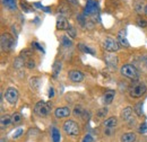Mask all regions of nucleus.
I'll return each instance as SVG.
<instances>
[{"instance_id": "1", "label": "nucleus", "mask_w": 147, "mask_h": 142, "mask_svg": "<svg viewBox=\"0 0 147 142\" xmlns=\"http://www.w3.org/2000/svg\"><path fill=\"white\" fill-rule=\"evenodd\" d=\"M120 72H121L122 76L127 77V78L131 79V80H137L139 78L138 70L134 66H131V64H125V66H122L121 69H120Z\"/></svg>"}, {"instance_id": "2", "label": "nucleus", "mask_w": 147, "mask_h": 142, "mask_svg": "<svg viewBox=\"0 0 147 142\" xmlns=\"http://www.w3.org/2000/svg\"><path fill=\"white\" fill-rule=\"evenodd\" d=\"M34 112H35V114L38 115V116L45 117V116H48V115L50 114V112H51V105H50L49 103H45V102L41 100V102H38V103L35 104V106H34Z\"/></svg>"}, {"instance_id": "3", "label": "nucleus", "mask_w": 147, "mask_h": 142, "mask_svg": "<svg viewBox=\"0 0 147 142\" xmlns=\"http://www.w3.org/2000/svg\"><path fill=\"white\" fill-rule=\"evenodd\" d=\"M5 97H6V100L11 104V105H15L18 100L19 97V92L18 90L15 88V87H9V88L6 90L5 92Z\"/></svg>"}, {"instance_id": "4", "label": "nucleus", "mask_w": 147, "mask_h": 142, "mask_svg": "<svg viewBox=\"0 0 147 142\" xmlns=\"http://www.w3.org/2000/svg\"><path fill=\"white\" fill-rule=\"evenodd\" d=\"M63 130L68 135H78L79 134V126L75 121H66L63 124Z\"/></svg>"}, {"instance_id": "5", "label": "nucleus", "mask_w": 147, "mask_h": 142, "mask_svg": "<svg viewBox=\"0 0 147 142\" xmlns=\"http://www.w3.org/2000/svg\"><path fill=\"white\" fill-rule=\"evenodd\" d=\"M103 46L104 49L110 52V53H113V52H117L119 50V43L112 38V37H107L104 41H103Z\"/></svg>"}, {"instance_id": "6", "label": "nucleus", "mask_w": 147, "mask_h": 142, "mask_svg": "<svg viewBox=\"0 0 147 142\" xmlns=\"http://www.w3.org/2000/svg\"><path fill=\"white\" fill-rule=\"evenodd\" d=\"M14 45V40L10 34L3 33L1 34V49L2 51H9Z\"/></svg>"}, {"instance_id": "7", "label": "nucleus", "mask_w": 147, "mask_h": 142, "mask_svg": "<svg viewBox=\"0 0 147 142\" xmlns=\"http://www.w3.org/2000/svg\"><path fill=\"white\" fill-rule=\"evenodd\" d=\"M147 90L146 85L144 84H138V85H135L132 88L130 89V96L132 98H139L142 97Z\"/></svg>"}, {"instance_id": "8", "label": "nucleus", "mask_w": 147, "mask_h": 142, "mask_svg": "<svg viewBox=\"0 0 147 142\" xmlns=\"http://www.w3.org/2000/svg\"><path fill=\"white\" fill-rule=\"evenodd\" d=\"M104 61H105V63L110 67V68H115L117 66H118V62H119V59H118V56L115 55L114 53H107L104 55Z\"/></svg>"}, {"instance_id": "9", "label": "nucleus", "mask_w": 147, "mask_h": 142, "mask_svg": "<svg viewBox=\"0 0 147 142\" xmlns=\"http://www.w3.org/2000/svg\"><path fill=\"white\" fill-rule=\"evenodd\" d=\"M68 77H69V79H70L73 82H82V81L84 80V74L78 70L69 71Z\"/></svg>"}, {"instance_id": "10", "label": "nucleus", "mask_w": 147, "mask_h": 142, "mask_svg": "<svg viewBox=\"0 0 147 142\" xmlns=\"http://www.w3.org/2000/svg\"><path fill=\"white\" fill-rule=\"evenodd\" d=\"M55 115L58 119L68 117L70 115V109H69V107H59L55 111Z\"/></svg>"}, {"instance_id": "11", "label": "nucleus", "mask_w": 147, "mask_h": 142, "mask_svg": "<svg viewBox=\"0 0 147 142\" xmlns=\"http://www.w3.org/2000/svg\"><path fill=\"white\" fill-rule=\"evenodd\" d=\"M70 26V24L68 23L67 18L65 16H60L57 19V28L60 29V31H65V29H68Z\"/></svg>"}, {"instance_id": "12", "label": "nucleus", "mask_w": 147, "mask_h": 142, "mask_svg": "<svg viewBox=\"0 0 147 142\" xmlns=\"http://www.w3.org/2000/svg\"><path fill=\"white\" fill-rule=\"evenodd\" d=\"M96 10H97V2L94 0H87L85 14H94Z\"/></svg>"}, {"instance_id": "13", "label": "nucleus", "mask_w": 147, "mask_h": 142, "mask_svg": "<svg viewBox=\"0 0 147 142\" xmlns=\"http://www.w3.org/2000/svg\"><path fill=\"white\" fill-rule=\"evenodd\" d=\"M114 96H115V91H113V90H108V91H105V94L103 95V103H104L105 105L111 104V103L113 102V99H114Z\"/></svg>"}, {"instance_id": "14", "label": "nucleus", "mask_w": 147, "mask_h": 142, "mask_svg": "<svg viewBox=\"0 0 147 142\" xmlns=\"http://www.w3.org/2000/svg\"><path fill=\"white\" fill-rule=\"evenodd\" d=\"M118 42L125 46V48H129V42L127 40V36H126V31H120L118 33Z\"/></svg>"}, {"instance_id": "15", "label": "nucleus", "mask_w": 147, "mask_h": 142, "mask_svg": "<svg viewBox=\"0 0 147 142\" xmlns=\"http://www.w3.org/2000/svg\"><path fill=\"white\" fill-rule=\"evenodd\" d=\"M121 117L123 121H129L132 119V109L131 107H126L123 108V111L121 112Z\"/></svg>"}, {"instance_id": "16", "label": "nucleus", "mask_w": 147, "mask_h": 142, "mask_svg": "<svg viewBox=\"0 0 147 142\" xmlns=\"http://www.w3.org/2000/svg\"><path fill=\"white\" fill-rule=\"evenodd\" d=\"M136 134L134 132H127L121 137V142H135Z\"/></svg>"}, {"instance_id": "17", "label": "nucleus", "mask_w": 147, "mask_h": 142, "mask_svg": "<svg viewBox=\"0 0 147 142\" xmlns=\"http://www.w3.org/2000/svg\"><path fill=\"white\" fill-rule=\"evenodd\" d=\"M5 7L9 10H15L17 8V5H16V0H2Z\"/></svg>"}, {"instance_id": "18", "label": "nucleus", "mask_w": 147, "mask_h": 142, "mask_svg": "<svg viewBox=\"0 0 147 142\" xmlns=\"http://www.w3.org/2000/svg\"><path fill=\"white\" fill-rule=\"evenodd\" d=\"M117 123H118L117 117H110V119H108V120L104 121L103 125H104L107 129H112V127H114V126L117 125Z\"/></svg>"}, {"instance_id": "19", "label": "nucleus", "mask_w": 147, "mask_h": 142, "mask_svg": "<svg viewBox=\"0 0 147 142\" xmlns=\"http://www.w3.org/2000/svg\"><path fill=\"white\" fill-rule=\"evenodd\" d=\"M51 137H52L53 142H60L61 135H60V131L57 127H52V130H51Z\"/></svg>"}, {"instance_id": "20", "label": "nucleus", "mask_w": 147, "mask_h": 142, "mask_svg": "<svg viewBox=\"0 0 147 142\" xmlns=\"http://www.w3.org/2000/svg\"><path fill=\"white\" fill-rule=\"evenodd\" d=\"M13 123V120H11V117L10 116H1V127L2 129H5V127H7L9 124H11Z\"/></svg>"}, {"instance_id": "21", "label": "nucleus", "mask_w": 147, "mask_h": 142, "mask_svg": "<svg viewBox=\"0 0 147 142\" xmlns=\"http://www.w3.org/2000/svg\"><path fill=\"white\" fill-rule=\"evenodd\" d=\"M11 120H13V123L14 124H17V123H20L22 120H23V116L20 113H14L11 115Z\"/></svg>"}, {"instance_id": "22", "label": "nucleus", "mask_w": 147, "mask_h": 142, "mask_svg": "<svg viewBox=\"0 0 147 142\" xmlns=\"http://www.w3.org/2000/svg\"><path fill=\"white\" fill-rule=\"evenodd\" d=\"M78 48H79L84 53H90V54H92V55L95 54L92 49H90L88 46H86V45H85V44H83V43H82V44H79V45H78Z\"/></svg>"}, {"instance_id": "23", "label": "nucleus", "mask_w": 147, "mask_h": 142, "mask_svg": "<svg viewBox=\"0 0 147 142\" xmlns=\"http://www.w3.org/2000/svg\"><path fill=\"white\" fill-rule=\"evenodd\" d=\"M30 84H31V87L34 89L38 88V85H40V80L37 77H32L31 80H30Z\"/></svg>"}, {"instance_id": "24", "label": "nucleus", "mask_w": 147, "mask_h": 142, "mask_svg": "<svg viewBox=\"0 0 147 142\" xmlns=\"http://www.w3.org/2000/svg\"><path fill=\"white\" fill-rule=\"evenodd\" d=\"M60 71H61V63L59 61H57L55 64H53V76L57 77Z\"/></svg>"}, {"instance_id": "25", "label": "nucleus", "mask_w": 147, "mask_h": 142, "mask_svg": "<svg viewBox=\"0 0 147 142\" xmlns=\"http://www.w3.org/2000/svg\"><path fill=\"white\" fill-rule=\"evenodd\" d=\"M62 45L63 46H66V48H69V46H71L73 45V42H71V40H69V37H67V36H65V37H62Z\"/></svg>"}, {"instance_id": "26", "label": "nucleus", "mask_w": 147, "mask_h": 142, "mask_svg": "<svg viewBox=\"0 0 147 142\" xmlns=\"http://www.w3.org/2000/svg\"><path fill=\"white\" fill-rule=\"evenodd\" d=\"M14 66H15V68H16V69H22V68L24 67V60H23L22 58L16 59V61H15Z\"/></svg>"}, {"instance_id": "27", "label": "nucleus", "mask_w": 147, "mask_h": 142, "mask_svg": "<svg viewBox=\"0 0 147 142\" xmlns=\"http://www.w3.org/2000/svg\"><path fill=\"white\" fill-rule=\"evenodd\" d=\"M25 66H26L28 69H33V68L35 67V62H34V60L31 58V59H27V60L25 61Z\"/></svg>"}, {"instance_id": "28", "label": "nucleus", "mask_w": 147, "mask_h": 142, "mask_svg": "<svg viewBox=\"0 0 147 142\" xmlns=\"http://www.w3.org/2000/svg\"><path fill=\"white\" fill-rule=\"evenodd\" d=\"M74 114L76 115V116H80V115H83V109H82V106L80 105H77V106L75 107V111H74Z\"/></svg>"}, {"instance_id": "29", "label": "nucleus", "mask_w": 147, "mask_h": 142, "mask_svg": "<svg viewBox=\"0 0 147 142\" xmlns=\"http://www.w3.org/2000/svg\"><path fill=\"white\" fill-rule=\"evenodd\" d=\"M67 33H68V36H70V37H75V36H76V29H75L73 26L70 25V26H69V28L67 29Z\"/></svg>"}, {"instance_id": "30", "label": "nucleus", "mask_w": 147, "mask_h": 142, "mask_svg": "<svg viewBox=\"0 0 147 142\" xmlns=\"http://www.w3.org/2000/svg\"><path fill=\"white\" fill-rule=\"evenodd\" d=\"M107 113H108V108H107V107H103V108H101L100 111H97V116H98V117H103Z\"/></svg>"}, {"instance_id": "31", "label": "nucleus", "mask_w": 147, "mask_h": 142, "mask_svg": "<svg viewBox=\"0 0 147 142\" xmlns=\"http://www.w3.org/2000/svg\"><path fill=\"white\" fill-rule=\"evenodd\" d=\"M20 7H22V9H23V11H25V13H30L31 11V9L28 8V5L27 3H25V2H20Z\"/></svg>"}, {"instance_id": "32", "label": "nucleus", "mask_w": 147, "mask_h": 142, "mask_svg": "<svg viewBox=\"0 0 147 142\" xmlns=\"http://www.w3.org/2000/svg\"><path fill=\"white\" fill-rule=\"evenodd\" d=\"M139 132H140L142 134H145V133H147V125H146V123H143V124L139 126Z\"/></svg>"}, {"instance_id": "33", "label": "nucleus", "mask_w": 147, "mask_h": 142, "mask_svg": "<svg viewBox=\"0 0 147 142\" xmlns=\"http://www.w3.org/2000/svg\"><path fill=\"white\" fill-rule=\"evenodd\" d=\"M23 132H24V130H23V129H18V130H16V131L14 132V135H13V137H14V138H18V137L22 135V133H23Z\"/></svg>"}, {"instance_id": "34", "label": "nucleus", "mask_w": 147, "mask_h": 142, "mask_svg": "<svg viewBox=\"0 0 147 142\" xmlns=\"http://www.w3.org/2000/svg\"><path fill=\"white\" fill-rule=\"evenodd\" d=\"M83 142H94V139H93L90 134H87V135H85V137H84Z\"/></svg>"}, {"instance_id": "35", "label": "nucleus", "mask_w": 147, "mask_h": 142, "mask_svg": "<svg viewBox=\"0 0 147 142\" xmlns=\"http://www.w3.org/2000/svg\"><path fill=\"white\" fill-rule=\"evenodd\" d=\"M138 25H139L140 27H146V26H147V21H145L144 19H142V20L139 19V20H138Z\"/></svg>"}, {"instance_id": "36", "label": "nucleus", "mask_w": 147, "mask_h": 142, "mask_svg": "<svg viewBox=\"0 0 147 142\" xmlns=\"http://www.w3.org/2000/svg\"><path fill=\"white\" fill-rule=\"evenodd\" d=\"M33 46H35L36 49H38L40 51H42V52H43V48H42V46H41V45H40L37 42H33Z\"/></svg>"}, {"instance_id": "37", "label": "nucleus", "mask_w": 147, "mask_h": 142, "mask_svg": "<svg viewBox=\"0 0 147 142\" xmlns=\"http://www.w3.org/2000/svg\"><path fill=\"white\" fill-rule=\"evenodd\" d=\"M53 96H55V90H53L52 87H50V89H49V97L51 98V97H53Z\"/></svg>"}, {"instance_id": "38", "label": "nucleus", "mask_w": 147, "mask_h": 142, "mask_svg": "<svg viewBox=\"0 0 147 142\" xmlns=\"http://www.w3.org/2000/svg\"><path fill=\"white\" fill-rule=\"evenodd\" d=\"M42 9H43L44 11H47V13H50V9H49V8H45V7H43Z\"/></svg>"}, {"instance_id": "39", "label": "nucleus", "mask_w": 147, "mask_h": 142, "mask_svg": "<svg viewBox=\"0 0 147 142\" xmlns=\"http://www.w3.org/2000/svg\"><path fill=\"white\" fill-rule=\"evenodd\" d=\"M145 14L147 15V3H146V6H145Z\"/></svg>"}, {"instance_id": "40", "label": "nucleus", "mask_w": 147, "mask_h": 142, "mask_svg": "<svg viewBox=\"0 0 147 142\" xmlns=\"http://www.w3.org/2000/svg\"><path fill=\"white\" fill-rule=\"evenodd\" d=\"M1 142H5V139H1Z\"/></svg>"}, {"instance_id": "41", "label": "nucleus", "mask_w": 147, "mask_h": 142, "mask_svg": "<svg viewBox=\"0 0 147 142\" xmlns=\"http://www.w3.org/2000/svg\"><path fill=\"white\" fill-rule=\"evenodd\" d=\"M146 62H147V61H146Z\"/></svg>"}]
</instances>
